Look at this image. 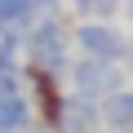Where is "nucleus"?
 Masks as SVG:
<instances>
[{
	"instance_id": "obj_1",
	"label": "nucleus",
	"mask_w": 133,
	"mask_h": 133,
	"mask_svg": "<svg viewBox=\"0 0 133 133\" xmlns=\"http://www.w3.org/2000/svg\"><path fill=\"white\" fill-rule=\"evenodd\" d=\"M27 66H40V71H71V62H66V53H71V31H66V22L58 14H40L36 27L27 31Z\"/></svg>"
},
{
	"instance_id": "obj_2",
	"label": "nucleus",
	"mask_w": 133,
	"mask_h": 133,
	"mask_svg": "<svg viewBox=\"0 0 133 133\" xmlns=\"http://www.w3.org/2000/svg\"><path fill=\"white\" fill-rule=\"evenodd\" d=\"M71 84H76L80 98L107 102L111 93H120V66L115 62H98V58H80L71 66Z\"/></svg>"
},
{
	"instance_id": "obj_3",
	"label": "nucleus",
	"mask_w": 133,
	"mask_h": 133,
	"mask_svg": "<svg viewBox=\"0 0 133 133\" xmlns=\"http://www.w3.org/2000/svg\"><path fill=\"white\" fill-rule=\"evenodd\" d=\"M71 40L80 44V53L84 58H98V62H120L124 58V36L115 31V27H107V22H80L76 31H71Z\"/></svg>"
},
{
	"instance_id": "obj_4",
	"label": "nucleus",
	"mask_w": 133,
	"mask_h": 133,
	"mask_svg": "<svg viewBox=\"0 0 133 133\" xmlns=\"http://www.w3.org/2000/svg\"><path fill=\"white\" fill-rule=\"evenodd\" d=\"M36 18H40V9L31 0H0V31L18 36L22 44H27V31L36 27Z\"/></svg>"
},
{
	"instance_id": "obj_5",
	"label": "nucleus",
	"mask_w": 133,
	"mask_h": 133,
	"mask_svg": "<svg viewBox=\"0 0 133 133\" xmlns=\"http://www.w3.org/2000/svg\"><path fill=\"white\" fill-rule=\"evenodd\" d=\"M31 124H36V111H31L27 89L0 98V133H22V129H31Z\"/></svg>"
},
{
	"instance_id": "obj_6",
	"label": "nucleus",
	"mask_w": 133,
	"mask_h": 133,
	"mask_svg": "<svg viewBox=\"0 0 133 133\" xmlns=\"http://www.w3.org/2000/svg\"><path fill=\"white\" fill-rule=\"evenodd\" d=\"M71 9H76L84 22H107V18L120 9V0H71Z\"/></svg>"
},
{
	"instance_id": "obj_7",
	"label": "nucleus",
	"mask_w": 133,
	"mask_h": 133,
	"mask_svg": "<svg viewBox=\"0 0 133 133\" xmlns=\"http://www.w3.org/2000/svg\"><path fill=\"white\" fill-rule=\"evenodd\" d=\"M18 49H22V40H18V36H9V31H0V66H9V62H18Z\"/></svg>"
},
{
	"instance_id": "obj_8",
	"label": "nucleus",
	"mask_w": 133,
	"mask_h": 133,
	"mask_svg": "<svg viewBox=\"0 0 133 133\" xmlns=\"http://www.w3.org/2000/svg\"><path fill=\"white\" fill-rule=\"evenodd\" d=\"M31 5H36L40 14H58V5H62V0H31Z\"/></svg>"
},
{
	"instance_id": "obj_9",
	"label": "nucleus",
	"mask_w": 133,
	"mask_h": 133,
	"mask_svg": "<svg viewBox=\"0 0 133 133\" xmlns=\"http://www.w3.org/2000/svg\"><path fill=\"white\" fill-rule=\"evenodd\" d=\"M22 133H44V129H40V124H31V129H22Z\"/></svg>"
},
{
	"instance_id": "obj_10",
	"label": "nucleus",
	"mask_w": 133,
	"mask_h": 133,
	"mask_svg": "<svg viewBox=\"0 0 133 133\" xmlns=\"http://www.w3.org/2000/svg\"><path fill=\"white\" fill-rule=\"evenodd\" d=\"M129 18H133V0H129Z\"/></svg>"
}]
</instances>
